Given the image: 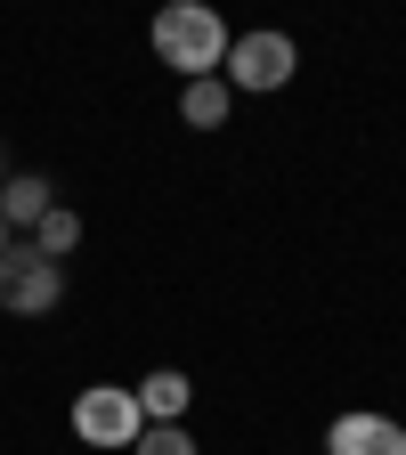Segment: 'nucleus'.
Masks as SVG:
<instances>
[{"label":"nucleus","mask_w":406,"mask_h":455,"mask_svg":"<svg viewBox=\"0 0 406 455\" xmlns=\"http://www.w3.org/2000/svg\"><path fill=\"white\" fill-rule=\"evenodd\" d=\"M49 204H57V188L41 180V171H9V180H0V220H9V236L17 228H41Z\"/></svg>","instance_id":"obj_7"},{"label":"nucleus","mask_w":406,"mask_h":455,"mask_svg":"<svg viewBox=\"0 0 406 455\" xmlns=\"http://www.w3.org/2000/svg\"><path fill=\"white\" fill-rule=\"evenodd\" d=\"M131 398H139V415H147V423H187V398H195V382H187L179 366H155L147 382H131Z\"/></svg>","instance_id":"obj_6"},{"label":"nucleus","mask_w":406,"mask_h":455,"mask_svg":"<svg viewBox=\"0 0 406 455\" xmlns=\"http://www.w3.org/2000/svg\"><path fill=\"white\" fill-rule=\"evenodd\" d=\"M227 17L219 9H203V0H171V9L155 17V57L179 82H203V74H219V57H227Z\"/></svg>","instance_id":"obj_1"},{"label":"nucleus","mask_w":406,"mask_h":455,"mask_svg":"<svg viewBox=\"0 0 406 455\" xmlns=\"http://www.w3.org/2000/svg\"><path fill=\"white\" fill-rule=\"evenodd\" d=\"M57 301H66V268H57V260H41L33 244L0 252V309H9V317H49Z\"/></svg>","instance_id":"obj_3"},{"label":"nucleus","mask_w":406,"mask_h":455,"mask_svg":"<svg viewBox=\"0 0 406 455\" xmlns=\"http://www.w3.org/2000/svg\"><path fill=\"white\" fill-rule=\"evenodd\" d=\"M0 180H9V155H0Z\"/></svg>","instance_id":"obj_12"},{"label":"nucleus","mask_w":406,"mask_h":455,"mask_svg":"<svg viewBox=\"0 0 406 455\" xmlns=\"http://www.w3.org/2000/svg\"><path fill=\"white\" fill-rule=\"evenodd\" d=\"M9 244H17V236H9V220H0V252H9Z\"/></svg>","instance_id":"obj_11"},{"label":"nucleus","mask_w":406,"mask_h":455,"mask_svg":"<svg viewBox=\"0 0 406 455\" xmlns=\"http://www.w3.org/2000/svg\"><path fill=\"white\" fill-rule=\"evenodd\" d=\"M74 244H82V212L49 204V212H41V228H33V252H41V260H66Z\"/></svg>","instance_id":"obj_9"},{"label":"nucleus","mask_w":406,"mask_h":455,"mask_svg":"<svg viewBox=\"0 0 406 455\" xmlns=\"http://www.w3.org/2000/svg\"><path fill=\"white\" fill-rule=\"evenodd\" d=\"M74 431H82L90 447H139L147 415H139V398H131L123 382H90V390L74 398Z\"/></svg>","instance_id":"obj_4"},{"label":"nucleus","mask_w":406,"mask_h":455,"mask_svg":"<svg viewBox=\"0 0 406 455\" xmlns=\"http://www.w3.org/2000/svg\"><path fill=\"white\" fill-rule=\"evenodd\" d=\"M325 455H406V423H390V415H333V431H325Z\"/></svg>","instance_id":"obj_5"},{"label":"nucleus","mask_w":406,"mask_h":455,"mask_svg":"<svg viewBox=\"0 0 406 455\" xmlns=\"http://www.w3.org/2000/svg\"><path fill=\"white\" fill-rule=\"evenodd\" d=\"M227 106H236V90H227L219 74L179 82V114H187V131H219V123H227Z\"/></svg>","instance_id":"obj_8"},{"label":"nucleus","mask_w":406,"mask_h":455,"mask_svg":"<svg viewBox=\"0 0 406 455\" xmlns=\"http://www.w3.org/2000/svg\"><path fill=\"white\" fill-rule=\"evenodd\" d=\"M293 66H301L293 33L260 25V33H244V41H227V57H219V82L236 90V98H268V90H284V82H293Z\"/></svg>","instance_id":"obj_2"},{"label":"nucleus","mask_w":406,"mask_h":455,"mask_svg":"<svg viewBox=\"0 0 406 455\" xmlns=\"http://www.w3.org/2000/svg\"><path fill=\"white\" fill-rule=\"evenodd\" d=\"M131 455H203V447H195V439H187V423H147V431H139V447H131Z\"/></svg>","instance_id":"obj_10"}]
</instances>
